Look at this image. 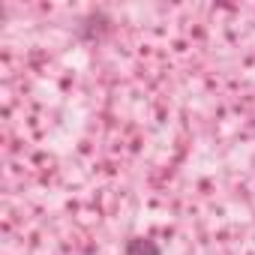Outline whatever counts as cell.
Listing matches in <instances>:
<instances>
[{
	"label": "cell",
	"instance_id": "cell-1",
	"mask_svg": "<svg viewBox=\"0 0 255 255\" xmlns=\"http://www.w3.org/2000/svg\"><path fill=\"white\" fill-rule=\"evenodd\" d=\"M108 30H111V18H108L102 9L87 12V15L78 21V36H81V39H87V42H99Z\"/></svg>",
	"mask_w": 255,
	"mask_h": 255
},
{
	"label": "cell",
	"instance_id": "cell-2",
	"mask_svg": "<svg viewBox=\"0 0 255 255\" xmlns=\"http://www.w3.org/2000/svg\"><path fill=\"white\" fill-rule=\"evenodd\" d=\"M123 255H162V249L150 237H132V240H126Z\"/></svg>",
	"mask_w": 255,
	"mask_h": 255
}]
</instances>
